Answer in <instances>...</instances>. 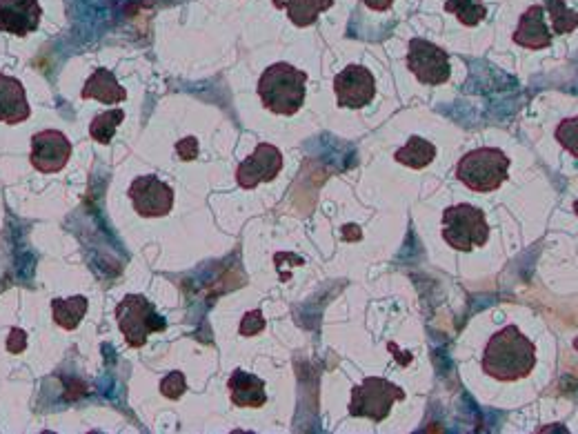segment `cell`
Listing matches in <instances>:
<instances>
[{
  "label": "cell",
  "instance_id": "cell-2",
  "mask_svg": "<svg viewBox=\"0 0 578 434\" xmlns=\"http://www.w3.org/2000/svg\"><path fill=\"white\" fill-rule=\"evenodd\" d=\"M307 74L289 63L269 65L261 81H258V96L269 112L281 116H294L305 103Z\"/></svg>",
  "mask_w": 578,
  "mask_h": 434
},
{
  "label": "cell",
  "instance_id": "cell-22",
  "mask_svg": "<svg viewBox=\"0 0 578 434\" xmlns=\"http://www.w3.org/2000/svg\"><path fill=\"white\" fill-rule=\"evenodd\" d=\"M545 12L552 18L554 34H572L578 27V14L567 7L565 0H547Z\"/></svg>",
  "mask_w": 578,
  "mask_h": 434
},
{
  "label": "cell",
  "instance_id": "cell-28",
  "mask_svg": "<svg viewBox=\"0 0 578 434\" xmlns=\"http://www.w3.org/2000/svg\"><path fill=\"white\" fill-rule=\"evenodd\" d=\"M363 3L370 9H374V12H387L394 0H363Z\"/></svg>",
  "mask_w": 578,
  "mask_h": 434
},
{
  "label": "cell",
  "instance_id": "cell-6",
  "mask_svg": "<svg viewBox=\"0 0 578 434\" xmlns=\"http://www.w3.org/2000/svg\"><path fill=\"white\" fill-rule=\"evenodd\" d=\"M405 392L394 386L392 381L383 377H367L361 386L352 390L350 414L352 417H363L374 423H381L390 417L392 406L396 401H403Z\"/></svg>",
  "mask_w": 578,
  "mask_h": 434
},
{
  "label": "cell",
  "instance_id": "cell-18",
  "mask_svg": "<svg viewBox=\"0 0 578 434\" xmlns=\"http://www.w3.org/2000/svg\"><path fill=\"white\" fill-rule=\"evenodd\" d=\"M394 159L396 163L412 167V170H423V167H427L436 159V145L425 141L421 136H412L405 147L396 150Z\"/></svg>",
  "mask_w": 578,
  "mask_h": 434
},
{
  "label": "cell",
  "instance_id": "cell-4",
  "mask_svg": "<svg viewBox=\"0 0 578 434\" xmlns=\"http://www.w3.org/2000/svg\"><path fill=\"white\" fill-rule=\"evenodd\" d=\"M443 239L458 252L483 248L490 239V225H487L485 212L470 203L447 207L443 214Z\"/></svg>",
  "mask_w": 578,
  "mask_h": 434
},
{
  "label": "cell",
  "instance_id": "cell-9",
  "mask_svg": "<svg viewBox=\"0 0 578 434\" xmlns=\"http://www.w3.org/2000/svg\"><path fill=\"white\" fill-rule=\"evenodd\" d=\"M283 170V154L269 143H258L256 150L238 165L236 181L243 190H254L261 183H272Z\"/></svg>",
  "mask_w": 578,
  "mask_h": 434
},
{
  "label": "cell",
  "instance_id": "cell-7",
  "mask_svg": "<svg viewBox=\"0 0 578 434\" xmlns=\"http://www.w3.org/2000/svg\"><path fill=\"white\" fill-rule=\"evenodd\" d=\"M407 67L423 85H443L450 81L452 67L445 49L436 47L425 38H412L407 52Z\"/></svg>",
  "mask_w": 578,
  "mask_h": 434
},
{
  "label": "cell",
  "instance_id": "cell-8",
  "mask_svg": "<svg viewBox=\"0 0 578 434\" xmlns=\"http://www.w3.org/2000/svg\"><path fill=\"white\" fill-rule=\"evenodd\" d=\"M334 92L338 107H350V110H363L376 96V81L370 69L363 65H347L343 72L334 78Z\"/></svg>",
  "mask_w": 578,
  "mask_h": 434
},
{
  "label": "cell",
  "instance_id": "cell-14",
  "mask_svg": "<svg viewBox=\"0 0 578 434\" xmlns=\"http://www.w3.org/2000/svg\"><path fill=\"white\" fill-rule=\"evenodd\" d=\"M514 43L525 49H545L552 45V34L545 23V9L541 5H532L521 16L514 32Z\"/></svg>",
  "mask_w": 578,
  "mask_h": 434
},
{
  "label": "cell",
  "instance_id": "cell-1",
  "mask_svg": "<svg viewBox=\"0 0 578 434\" xmlns=\"http://www.w3.org/2000/svg\"><path fill=\"white\" fill-rule=\"evenodd\" d=\"M536 366V348L516 325L496 332L485 345L483 372L496 381L525 379Z\"/></svg>",
  "mask_w": 578,
  "mask_h": 434
},
{
  "label": "cell",
  "instance_id": "cell-17",
  "mask_svg": "<svg viewBox=\"0 0 578 434\" xmlns=\"http://www.w3.org/2000/svg\"><path fill=\"white\" fill-rule=\"evenodd\" d=\"M274 7L285 9L296 27H310L318 16L334 7V0H274Z\"/></svg>",
  "mask_w": 578,
  "mask_h": 434
},
{
  "label": "cell",
  "instance_id": "cell-23",
  "mask_svg": "<svg viewBox=\"0 0 578 434\" xmlns=\"http://www.w3.org/2000/svg\"><path fill=\"white\" fill-rule=\"evenodd\" d=\"M554 136L556 141L561 143L563 150H567L574 159H578V116L565 118V121L558 123Z\"/></svg>",
  "mask_w": 578,
  "mask_h": 434
},
{
  "label": "cell",
  "instance_id": "cell-21",
  "mask_svg": "<svg viewBox=\"0 0 578 434\" xmlns=\"http://www.w3.org/2000/svg\"><path fill=\"white\" fill-rule=\"evenodd\" d=\"M445 12L454 14L463 25L474 27L487 16V7L483 0H447Z\"/></svg>",
  "mask_w": 578,
  "mask_h": 434
},
{
  "label": "cell",
  "instance_id": "cell-3",
  "mask_svg": "<svg viewBox=\"0 0 578 434\" xmlns=\"http://www.w3.org/2000/svg\"><path fill=\"white\" fill-rule=\"evenodd\" d=\"M512 161L498 147H478L465 154L456 165V179L472 192H494L507 181Z\"/></svg>",
  "mask_w": 578,
  "mask_h": 434
},
{
  "label": "cell",
  "instance_id": "cell-19",
  "mask_svg": "<svg viewBox=\"0 0 578 434\" xmlns=\"http://www.w3.org/2000/svg\"><path fill=\"white\" fill-rule=\"evenodd\" d=\"M87 308H89V303L85 297L54 299L52 301L54 321H56V325H61L63 330H76L87 314Z\"/></svg>",
  "mask_w": 578,
  "mask_h": 434
},
{
  "label": "cell",
  "instance_id": "cell-5",
  "mask_svg": "<svg viewBox=\"0 0 578 434\" xmlns=\"http://www.w3.org/2000/svg\"><path fill=\"white\" fill-rule=\"evenodd\" d=\"M116 319L118 325H121L127 345H132V348H143L149 334L163 332L167 328L165 319L141 294H127V297L116 305Z\"/></svg>",
  "mask_w": 578,
  "mask_h": 434
},
{
  "label": "cell",
  "instance_id": "cell-25",
  "mask_svg": "<svg viewBox=\"0 0 578 434\" xmlns=\"http://www.w3.org/2000/svg\"><path fill=\"white\" fill-rule=\"evenodd\" d=\"M241 334L243 337H256L258 332H263L265 330V319H263V312L261 310H252V312H247L243 321H241Z\"/></svg>",
  "mask_w": 578,
  "mask_h": 434
},
{
  "label": "cell",
  "instance_id": "cell-27",
  "mask_svg": "<svg viewBox=\"0 0 578 434\" xmlns=\"http://www.w3.org/2000/svg\"><path fill=\"white\" fill-rule=\"evenodd\" d=\"M27 348V337H25V332L23 330H12L9 332V341H7V350L12 352V354H18V352H23Z\"/></svg>",
  "mask_w": 578,
  "mask_h": 434
},
{
  "label": "cell",
  "instance_id": "cell-26",
  "mask_svg": "<svg viewBox=\"0 0 578 434\" xmlns=\"http://www.w3.org/2000/svg\"><path fill=\"white\" fill-rule=\"evenodd\" d=\"M176 152H178V156H181L183 161H194L196 154H198V141L192 136H187V138H183L181 143L176 145Z\"/></svg>",
  "mask_w": 578,
  "mask_h": 434
},
{
  "label": "cell",
  "instance_id": "cell-11",
  "mask_svg": "<svg viewBox=\"0 0 578 434\" xmlns=\"http://www.w3.org/2000/svg\"><path fill=\"white\" fill-rule=\"evenodd\" d=\"M72 159V143L58 130H43L32 138V161L34 170L43 174H56Z\"/></svg>",
  "mask_w": 578,
  "mask_h": 434
},
{
  "label": "cell",
  "instance_id": "cell-12",
  "mask_svg": "<svg viewBox=\"0 0 578 434\" xmlns=\"http://www.w3.org/2000/svg\"><path fill=\"white\" fill-rule=\"evenodd\" d=\"M43 9L38 0H0V32L27 36L41 25Z\"/></svg>",
  "mask_w": 578,
  "mask_h": 434
},
{
  "label": "cell",
  "instance_id": "cell-16",
  "mask_svg": "<svg viewBox=\"0 0 578 434\" xmlns=\"http://www.w3.org/2000/svg\"><path fill=\"white\" fill-rule=\"evenodd\" d=\"M83 98H96L105 105L123 103L127 98L125 87L118 85L116 76L109 69H96V72L87 78V83L81 92Z\"/></svg>",
  "mask_w": 578,
  "mask_h": 434
},
{
  "label": "cell",
  "instance_id": "cell-13",
  "mask_svg": "<svg viewBox=\"0 0 578 434\" xmlns=\"http://www.w3.org/2000/svg\"><path fill=\"white\" fill-rule=\"evenodd\" d=\"M32 116L23 83L14 76L0 74V123L18 125Z\"/></svg>",
  "mask_w": 578,
  "mask_h": 434
},
{
  "label": "cell",
  "instance_id": "cell-29",
  "mask_svg": "<svg viewBox=\"0 0 578 434\" xmlns=\"http://www.w3.org/2000/svg\"><path fill=\"white\" fill-rule=\"evenodd\" d=\"M574 212H576V216H578V201L574 203Z\"/></svg>",
  "mask_w": 578,
  "mask_h": 434
},
{
  "label": "cell",
  "instance_id": "cell-10",
  "mask_svg": "<svg viewBox=\"0 0 578 434\" xmlns=\"http://www.w3.org/2000/svg\"><path fill=\"white\" fill-rule=\"evenodd\" d=\"M129 199L134 203V210L145 219H158L172 212L174 190L156 176H138L129 187Z\"/></svg>",
  "mask_w": 578,
  "mask_h": 434
},
{
  "label": "cell",
  "instance_id": "cell-24",
  "mask_svg": "<svg viewBox=\"0 0 578 434\" xmlns=\"http://www.w3.org/2000/svg\"><path fill=\"white\" fill-rule=\"evenodd\" d=\"M185 390H187V386H185L183 372L167 374L161 383V392H163V397H167V399H181Z\"/></svg>",
  "mask_w": 578,
  "mask_h": 434
},
{
  "label": "cell",
  "instance_id": "cell-15",
  "mask_svg": "<svg viewBox=\"0 0 578 434\" xmlns=\"http://www.w3.org/2000/svg\"><path fill=\"white\" fill-rule=\"evenodd\" d=\"M227 388L236 408H263L267 401L265 381L245 370H234L227 381Z\"/></svg>",
  "mask_w": 578,
  "mask_h": 434
},
{
  "label": "cell",
  "instance_id": "cell-20",
  "mask_svg": "<svg viewBox=\"0 0 578 434\" xmlns=\"http://www.w3.org/2000/svg\"><path fill=\"white\" fill-rule=\"evenodd\" d=\"M125 121V112L123 110H112V112H105V114H98L92 125H89V136L94 138L96 143L107 145L112 143V138L118 130V125Z\"/></svg>",
  "mask_w": 578,
  "mask_h": 434
}]
</instances>
